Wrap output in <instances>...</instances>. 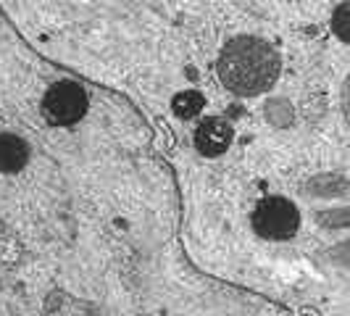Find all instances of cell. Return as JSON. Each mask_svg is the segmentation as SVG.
Masks as SVG:
<instances>
[{
	"instance_id": "cell-1",
	"label": "cell",
	"mask_w": 350,
	"mask_h": 316,
	"mask_svg": "<svg viewBox=\"0 0 350 316\" xmlns=\"http://www.w3.org/2000/svg\"><path fill=\"white\" fill-rule=\"evenodd\" d=\"M219 82L237 98H256L277 85L282 58L274 45L261 37H234L219 53L216 61Z\"/></svg>"
},
{
	"instance_id": "cell-2",
	"label": "cell",
	"mask_w": 350,
	"mask_h": 316,
	"mask_svg": "<svg viewBox=\"0 0 350 316\" xmlns=\"http://www.w3.org/2000/svg\"><path fill=\"white\" fill-rule=\"evenodd\" d=\"M250 227L263 240L284 243L293 240L300 229V211L290 198L269 195L258 200V206L250 213Z\"/></svg>"
},
{
	"instance_id": "cell-3",
	"label": "cell",
	"mask_w": 350,
	"mask_h": 316,
	"mask_svg": "<svg viewBox=\"0 0 350 316\" xmlns=\"http://www.w3.org/2000/svg\"><path fill=\"white\" fill-rule=\"evenodd\" d=\"M88 90L79 82L71 79H61L48 88V92L42 95V116L51 127H74L77 122H82V116L88 114Z\"/></svg>"
},
{
	"instance_id": "cell-4",
	"label": "cell",
	"mask_w": 350,
	"mask_h": 316,
	"mask_svg": "<svg viewBox=\"0 0 350 316\" xmlns=\"http://www.w3.org/2000/svg\"><path fill=\"white\" fill-rule=\"evenodd\" d=\"M234 142V127L221 116H206L195 127V148L206 158L224 156Z\"/></svg>"
},
{
	"instance_id": "cell-5",
	"label": "cell",
	"mask_w": 350,
	"mask_h": 316,
	"mask_svg": "<svg viewBox=\"0 0 350 316\" xmlns=\"http://www.w3.org/2000/svg\"><path fill=\"white\" fill-rule=\"evenodd\" d=\"M32 158V148L21 135L14 132H0V172L3 174H18L27 169Z\"/></svg>"
},
{
	"instance_id": "cell-6",
	"label": "cell",
	"mask_w": 350,
	"mask_h": 316,
	"mask_svg": "<svg viewBox=\"0 0 350 316\" xmlns=\"http://www.w3.org/2000/svg\"><path fill=\"white\" fill-rule=\"evenodd\" d=\"M206 108V95L198 92V90H182L172 98V111H174L176 119L187 122V119H195L200 116V111Z\"/></svg>"
},
{
	"instance_id": "cell-7",
	"label": "cell",
	"mask_w": 350,
	"mask_h": 316,
	"mask_svg": "<svg viewBox=\"0 0 350 316\" xmlns=\"http://www.w3.org/2000/svg\"><path fill=\"white\" fill-rule=\"evenodd\" d=\"M348 14H350V5L348 3H340V5H337V11H334L332 14V32L337 37H340V40H342V42H350V21H348Z\"/></svg>"
}]
</instances>
